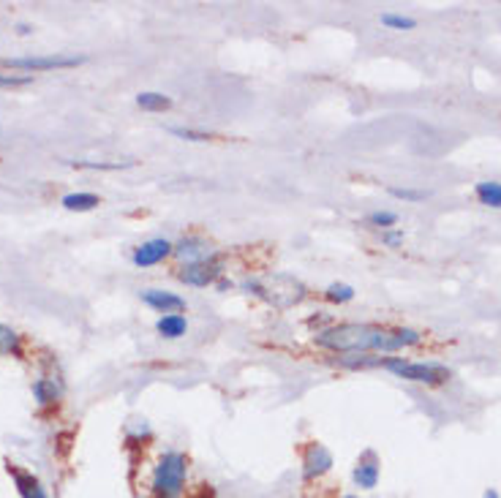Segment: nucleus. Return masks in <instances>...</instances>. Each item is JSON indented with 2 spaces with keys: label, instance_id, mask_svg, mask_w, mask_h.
I'll return each mask as SVG.
<instances>
[{
  "label": "nucleus",
  "instance_id": "f257e3e1",
  "mask_svg": "<svg viewBox=\"0 0 501 498\" xmlns=\"http://www.w3.org/2000/svg\"><path fill=\"white\" fill-rule=\"evenodd\" d=\"M417 329H384L373 324H333L319 329L314 341L327 352L365 354V352H398L419 344Z\"/></svg>",
  "mask_w": 501,
  "mask_h": 498
},
{
  "label": "nucleus",
  "instance_id": "f03ea898",
  "mask_svg": "<svg viewBox=\"0 0 501 498\" xmlns=\"http://www.w3.org/2000/svg\"><path fill=\"white\" fill-rule=\"evenodd\" d=\"M188 477V461L183 452H164L153 469V493L156 498H183Z\"/></svg>",
  "mask_w": 501,
  "mask_h": 498
},
{
  "label": "nucleus",
  "instance_id": "7ed1b4c3",
  "mask_svg": "<svg viewBox=\"0 0 501 498\" xmlns=\"http://www.w3.org/2000/svg\"><path fill=\"white\" fill-rule=\"evenodd\" d=\"M381 368L393 370L398 379L414 384H444L450 379V370L439 362H409L403 357H387Z\"/></svg>",
  "mask_w": 501,
  "mask_h": 498
},
{
  "label": "nucleus",
  "instance_id": "20e7f679",
  "mask_svg": "<svg viewBox=\"0 0 501 498\" xmlns=\"http://www.w3.org/2000/svg\"><path fill=\"white\" fill-rule=\"evenodd\" d=\"M85 58H66V55H47V58H4L0 68H20V71H52V68H76Z\"/></svg>",
  "mask_w": 501,
  "mask_h": 498
},
{
  "label": "nucleus",
  "instance_id": "39448f33",
  "mask_svg": "<svg viewBox=\"0 0 501 498\" xmlns=\"http://www.w3.org/2000/svg\"><path fill=\"white\" fill-rule=\"evenodd\" d=\"M333 469V452L325 444H311L302 455V477L308 482H314L319 477H325Z\"/></svg>",
  "mask_w": 501,
  "mask_h": 498
},
{
  "label": "nucleus",
  "instance_id": "423d86ee",
  "mask_svg": "<svg viewBox=\"0 0 501 498\" xmlns=\"http://www.w3.org/2000/svg\"><path fill=\"white\" fill-rule=\"evenodd\" d=\"M172 251H175V245H172L169 240L156 237V240H147V242H142V245L137 248V251H134L131 262H134L137 267H153V265L164 262V259H167Z\"/></svg>",
  "mask_w": 501,
  "mask_h": 498
},
{
  "label": "nucleus",
  "instance_id": "0eeeda50",
  "mask_svg": "<svg viewBox=\"0 0 501 498\" xmlns=\"http://www.w3.org/2000/svg\"><path fill=\"white\" fill-rule=\"evenodd\" d=\"M218 275H221L218 257H215V259H207V262L185 265V267L180 270V281L188 283V286H210Z\"/></svg>",
  "mask_w": 501,
  "mask_h": 498
},
{
  "label": "nucleus",
  "instance_id": "6e6552de",
  "mask_svg": "<svg viewBox=\"0 0 501 498\" xmlns=\"http://www.w3.org/2000/svg\"><path fill=\"white\" fill-rule=\"evenodd\" d=\"M142 303L150 305L153 311H159V313H180L185 311V300L172 295V292H164V289H145L142 292Z\"/></svg>",
  "mask_w": 501,
  "mask_h": 498
},
{
  "label": "nucleus",
  "instance_id": "1a4fd4ad",
  "mask_svg": "<svg viewBox=\"0 0 501 498\" xmlns=\"http://www.w3.org/2000/svg\"><path fill=\"white\" fill-rule=\"evenodd\" d=\"M175 254L188 262V265H194V262H207V259H215L213 254V248L202 240V237H183L177 245H175Z\"/></svg>",
  "mask_w": 501,
  "mask_h": 498
},
{
  "label": "nucleus",
  "instance_id": "9d476101",
  "mask_svg": "<svg viewBox=\"0 0 501 498\" xmlns=\"http://www.w3.org/2000/svg\"><path fill=\"white\" fill-rule=\"evenodd\" d=\"M355 482L363 490H373L376 487V482H379V458H376L373 449H365L363 458L357 461V466H355Z\"/></svg>",
  "mask_w": 501,
  "mask_h": 498
},
{
  "label": "nucleus",
  "instance_id": "9b49d317",
  "mask_svg": "<svg viewBox=\"0 0 501 498\" xmlns=\"http://www.w3.org/2000/svg\"><path fill=\"white\" fill-rule=\"evenodd\" d=\"M156 329H159V336H164V338H169V341H177V338L185 336L188 321H185V316H180V313H167V316H161V319L156 321Z\"/></svg>",
  "mask_w": 501,
  "mask_h": 498
},
{
  "label": "nucleus",
  "instance_id": "f8f14e48",
  "mask_svg": "<svg viewBox=\"0 0 501 498\" xmlns=\"http://www.w3.org/2000/svg\"><path fill=\"white\" fill-rule=\"evenodd\" d=\"M12 477H14L17 490H20V495H22V498H47V490L42 487V482H38L33 474L12 469Z\"/></svg>",
  "mask_w": 501,
  "mask_h": 498
},
{
  "label": "nucleus",
  "instance_id": "ddd939ff",
  "mask_svg": "<svg viewBox=\"0 0 501 498\" xmlns=\"http://www.w3.org/2000/svg\"><path fill=\"white\" fill-rule=\"evenodd\" d=\"M63 207L71 213H88L98 207V196L96 194H68V196H63Z\"/></svg>",
  "mask_w": 501,
  "mask_h": 498
},
{
  "label": "nucleus",
  "instance_id": "4468645a",
  "mask_svg": "<svg viewBox=\"0 0 501 498\" xmlns=\"http://www.w3.org/2000/svg\"><path fill=\"white\" fill-rule=\"evenodd\" d=\"M477 199L485 204V207H493V210H501V183L496 180H485V183H477Z\"/></svg>",
  "mask_w": 501,
  "mask_h": 498
},
{
  "label": "nucleus",
  "instance_id": "2eb2a0df",
  "mask_svg": "<svg viewBox=\"0 0 501 498\" xmlns=\"http://www.w3.org/2000/svg\"><path fill=\"white\" fill-rule=\"evenodd\" d=\"M33 398L42 406H50V403H55L60 398V390L50 379H38V382H33Z\"/></svg>",
  "mask_w": 501,
  "mask_h": 498
},
{
  "label": "nucleus",
  "instance_id": "dca6fc26",
  "mask_svg": "<svg viewBox=\"0 0 501 498\" xmlns=\"http://www.w3.org/2000/svg\"><path fill=\"white\" fill-rule=\"evenodd\" d=\"M137 104L145 109V112H164L172 107V99L164 96V93H139L137 96Z\"/></svg>",
  "mask_w": 501,
  "mask_h": 498
},
{
  "label": "nucleus",
  "instance_id": "f3484780",
  "mask_svg": "<svg viewBox=\"0 0 501 498\" xmlns=\"http://www.w3.org/2000/svg\"><path fill=\"white\" fill-rule=\"evenodd\" d=\"M20 336L12 329V327H6V324H0V354H14V357H20Z\"/></svg>",
  "mask_w": 501,
  "mask_h": 498
},
{
  "label": "nucleus",
  "instance_id": "a211bd4d",
  "mask_svg": "<svg viewBox=\"0 0 501 498\" xmlns=\"http://www.w3.org/2000/svg\"><path fill=\"white\" fill-rule=\"evenodd\" d=\"M341 365L343 368H352V370H360V368H376V365H384V357H360V354H352V357H341Z\"/></svg>",
  "mask_w": 501,
  "mask_h": 498
},
{
  "label": "nucleus",
  "instance_id": "6ab92c4d",
  "mask_svg": "<svg viewBox=\"0 0 501 498\" xmlns=\"http://www.w3.org/2000/svg\"><path fill=\"white\" fill-rule=\"evenodd\" d=\"M325 295L333 303H349V300H355V289L349 283H333V286H327Z\"/></svg>",
  "mask_w": 501,
  "mask_h": 498
},
{
  "label": "nucleus",
  "instance_id": "aec40b11",
  "mask_svg": "<svg viewBox=\"0 0 501 498\" xmlns=\"http://www.w3.org/2000/svg\"><path fill=\"white\" fill-rule=\"evenodd\" d=\"M381 25L393 28V30H414L417 28V22L403 14H381Z\"/></svg>",
  "mask_w": 501,
  "mask_h": 498
},
{
  "label": "nucleus",
  "instance_id": "412c9836",
  "mask_svg": "<svg viewBox=\"0 0 501 498\" xmlns=\"http://www.w3.org/2000/svg\"><path fill=\"white\" fill-rule=\"evenodd\" d=\"M368 224H373V226H379V229H393L395 224H398V216L395 213H390V210H376V213H371L368 216Z\"/></svg>",
  "mask_w": 501,
  "mask_h": 498
},
{
  "label": "nucleus",
  "instance_id": "4be33fe9",
  "mask_svg": "<svg viewBox=\"0 0 501 498\" xmlns=\"http://www.w3.org/2000/svg\"><path fill=\"white\" fill-rule=\"evenodd\" d=\"M169 134H175V137H180V139H188V142H207V139H213L210 134H205V131H194V129H169Z\"/></svg>",
  "mask_w": 501,
  "mask_h": 498
},
{
  "label": "nucleus",
  "instance_id": "5701e85b",
  "mask_svg": "<svg viewBox=\"0 0 501 498\" xmlns=\"http://www.w3.org/2000/svg\"><path fill=\"white\" fill-rule=\"evenodd\" d=\"M390 194L395 199H403V202H422L428 196L426 191H417V188H390Z\"/></svg>",
  "mask_w": 501,
  "mask_h": 498
},
{
  "label": "nucleus",
  "instance_id": "b1692460",
  "mask_svg": "<svg viewBox=\"0 0 501 498\" xmlns=\"http://www.w3.org/2000/svg\"><path fill=\"white\" fill-rule=\"evenodd\" d=\"M33 76H12V74H6V76H0V88H17V85H27Z\"/></svg>",
  "mask_w": 501,
  "mask_h": 498
},
{
  "label": "nucleus",
  "instance_id": "393cba45",
  "mask_svg": "<svg viewBox=\"0 0 501 498\" xmlns=\"http://www.w3.org/2000/svg\"><path fill=\"white\" fill-rule=\"evenodd\" d=\"M381 240H384V245L398 248V245H403V232H398V229H387V232L381 234Z\"/></svg>",
  "mask_w": 501,
  "mask_h": 498
},
{
  "label": "nucleus",
  "instance_id": "a878e982",
  "mask_svg": "<svg viewBox=\"0 0 501 498\" xmlns=\"http://www.w3.org/2000/svg\"><path fill=\"white\" fill-rule=\"evenodd\" d=\"M485 498H498V493L496 490H485Z\"/></svg>",
  "mask_w": 501,
  "mask_h": 498
},
{
  "label": "nucleus",
  "instance_id": "bb28decb",
  "mask_svg": "<svg viewBox=\"0 0 501 498\" xmlns=\"http://www.w3.org/2000/svg\"><path fill=\"white\" fill-rule=\"evenodd\" d=\"M343 498H357V495H343Z\"/></svg>",
  "mask_w": 501,
  "mask_h": 498
}]
</instances>
